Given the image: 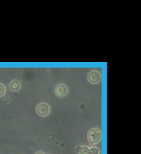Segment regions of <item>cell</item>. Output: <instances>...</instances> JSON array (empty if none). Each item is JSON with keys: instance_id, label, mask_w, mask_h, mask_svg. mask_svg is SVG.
<instances>
[{"instance_id": "ba28073f", "label": "cell", "mask_w": 141, "mask_h": 154, "mask_svg": "<svg viewBox=\"0 0 141 154\" xmlns=\"http://www.w3.org/2000/svg\"><path fill=\"white\" fill-rule=\"evenodd\" d=\"M35 154H45L44 153L42 152H37Z\"/></svg>"}, {"instance_id": "6da1fadb", "label": "cell", "mask_w": 141, "mask_h": 154, "mask_svg": "<svg viewBox=\"0 0 141 154\" xmlns=\"http://www.w3.org/2000/svg\"><path fill=\"white\" fill-rule=\"evenodd\" d=\"M87 139L90 144H98L101 141V130L98 128H92L88 132Z\"/></svg>"}, {"instance_id": "5b68a950", "label": "cell", "mask_w": 141, "mask_h": 154, "mask_svg": "<svg viewBox=\"0 0 141 154\" xmlns=\"http://www.w3.org/2000/svg\"><path fill=\"white\" fill-rule=\"evenodd\" d=\"M55 92L58 96H63L67 93V89L63 85H59L56 87Z\"/></svg>"}, {"instance_id": "3957f363", "label": "cell", "mask_w": 141, "mask_h": 154, "mask_svg": "<svg viewBox=\"0 0 141 154\" xmlns=\"http://www.w3.org/2000/svg\"><path fill=\"white\" fill-rule=\"evenodd\" d=\"M88 79L91 84H96L100 82L101 76L98 72L92 71L89 73Z\"/></svg>"}, {"instance_id": "277c9868", "label": "cell", "mask_w": 141, "mask_h": 154, "mask_svg": "<svg viewBox=\"0 0 141 154\" xmlns=\"http://www.w3.org/2000/svg\"><path fill=\"white\" fill-rule=\"evenodd\" d=\"M9 87L10 90L14 92H16L20 90L21 87V84L18 80H14L10 82Z\"/></svg>"}, {"instance_id": "52a82bcc", "label": "cell", "mask_w": 141, "mask_h": 154, "mask_svg": "<svg viewBox=\"0 0 141 154\" xmlns=\"http://www.w3.org/2000/svg\"><path fill=\"white\" fill-rule=\"evenodd\" d=\"M6 93V87L4 85L0 83V97H2Z\"/></svg>"}, {"instance_id": "7a4b0ae2", "label": "cell", "mask_w": 141, "mask_h": 154, "mask_svg": "<svg viewBox=\"0 0 141 154\" xmlns=\"http://www.w3.org/2000/svg\"><path fill=\"white\" fill-rule=\"evenodd\" d=\"M36 111L39 116L46 117L49 114L51 108L48 104L45 102L40 103L37 105Z\"/></svg>"}, {"instance_id": "8992f818", "label": "cell", "mask_w": 141, "mask_h": 154, "mask_svg": "<svg viewBox=\"0 0 141 154\" xmlns=\"http://www.w3.org/2000/svg\"><path fill=\"white\" fill-rule=\"evenodd\" d=\"M84 154H100V151L96 147H89L87 146L85 149Z\"/></svg>"}]
</instances>
